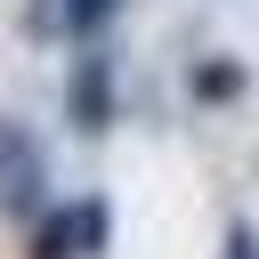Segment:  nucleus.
<instances>
[{
	"mask_svg": "<svg viewBox=\"0 0 259 259\" xmlns=\"http://www.w3.org/2000/svg\"><path fill=\"white\" fill-rule=\"evenodd\" d=\"M113 251V202L105 194H73L32 227V259H105Z\"/></svg>",
	"mask_w": 259,
	"mask_h": 259,
	"instance_id": "nucleus-2",
	"label": "nucleus"
},
{
	"mask_svg": "<svg viewBox=\"0 0 259 259\" xmlns=\"http://www.w3.org/2000/svg\"><path fill=\"white\" fill-rule=\"evenodd\" d=\"M113 16H121V0H32V32L73 40V49H97Z\"/></svg>",
	"mask_w": 259,
	"mask_h": 259,
	"instance_id": "nucleus-4",
	"label": "nucleus"
},
{
	"mask_svg": "<svg viewBox=\"0 0 259 259\" xmlns=\"http://www.w3.org/2000/svg\"><path fill=\"white\" fill-rule=\"evenodd\" d=\"M243 81H251L243 57H194V65H186V97H194V105H235Z\"/></svg>",
	"mask_w": 259,
	"mask_h": 259,
	"instance_id": "nucleus-5",
	"label": "nucleus"
},
{
	"mask_svg": "<svg viewBox=\"0 0 259 259\" xmlns=\"http://www.w3.org/2000/svg\"><path fill=\"white\" fill-rule=\"evenodd\" d=\"M49 146L32 138V121L0 113V219H49Z\"/></svg>",
	"mask_w": 259,
	"mask_h": 259,
	"instance_id": "nucleus-1",
	"label": "nucleus"
},
{
	"mask_svg": "<svg viewBox=\"0 0 259 259\" xmlns=\"http://www.w3.org/2000/svg\"><path fill=\"white\" fill-rule=\"evenodd\" d=\"M65 121H73V138H105V130L121 121L113 57H105V49H73V65H65Z\"/></svg>",
	"mask_w": 259,
	"mask_h": 259,
	"instance_id": "nucleus-3",
	"label": "nucleus"
}]
</instances>
